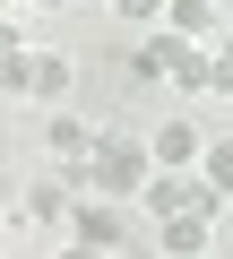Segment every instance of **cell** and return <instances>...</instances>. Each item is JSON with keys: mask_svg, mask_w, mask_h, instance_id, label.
<instances>
[{"mask_svg": "<svg viewBox=\"0 0 233 259\" xmlns=\"http://www.w3.org/2000/svg\"><path fill=\"white\" fill-rule=\"evenodd\" d=\"M164 35H181V44H216V0H164V18H156Z\"/></svg>", "mask_w": 233, "mask_h": 259, "instance_id": "8992f818", "label": "cell"}, {"mask_svg": "<svg viewBox=\"0 0 233 259\" xmlns=\"http://www.w3.org/2000/svg\"><path fill=\"white\" fill-rule=\"evenodd\" d=\"M35 9H69V0H35Z\"/></svg>", "mask_w": 233, "mask_h": 259, "instance_id": "5bb4252c", "label": "cell"}, {"mask_svg": "<svg viewBox=\"0 0 233 259\" xmlns=\"http://www.w3.org/2000/svg\"><path fill=\"white\" fill-rule=\"evenodd\" d=\"M199 182H207V190H216V199H224V190H233V130H216V139H207V147H199Z\"/></svg>", "mask_w": 233, "mask_h": 259, "instance_id": "9c48e42d", "label": "cell"}, {"mask_svg": "<svg viewBox=\"0 0 233 259\" xmlns=\"http://www.w3.org/2000/svg\"><path fill=\"white\" fill-rule=\"evenodd\" d=\"M69 216V190L43 173V182H26V199H18V225H61Z\"/></svg>", "mask_w": 233, "mask_h": 259, "instance_id": "ba28073f", "label": "cell"}, {"mask_svg": "<svg viewBox=\"0 0 233 259\" xmlns=\"http://www.w3.org/2000/svg\"><path fill=\"white\" fill-rule=\"evenodd\" d=\"M9 52H26V26H18L9 9H0V61H9Z\"/></svg>", "mask_w": 233, "mask_h": 259, "instance_id": "7c38bea8", "label": "cell"}, {"mask_svg": "<svg viewBox=\"0 0 233 259\" xmlns=\"http://www.w3.org/2000/svg\"><path fill=\"white\" fill-rule=\"evenodd\" d=\"M164 78H173L181 95H207V44H173V61H164Z\"/></svg>", "mask_w": 233, "mask_h": 259, "instance_id": "30bf717a", "label": "cell"}, {"mask_svg": "<svg viewBox=\"0 0 233 259\" xmlns=\"http://www.w3.org/2000/svg\"><path fill=\"white\" fill-rule=\"evenodd\" d=\"M0 250H9V216H0Z\"/></svg>", "mask_w": 233, "mask_h": 259, "instance_id": "9a60e30c", "label": "cell"}, {"mask_svg": "<svg viewBox=\"0 0 233 259\" xmlns=\"http://www.w3.org/2000/svg\"><path fill=\"white\" fill-rule=\"evenodd\" d=\"M112 9H121L130 26H156V18H164V0H112Z\"/></svg>", "mask_w": 233, "mask_h": 259, "instance_id": "8fae6325", "label": "cell"}, {"mask_svg": "<svg viewBox=\"0 0 233 259\" xmlns=\"http://www.w3.org/2000/svg\"><path fill=\"white\" fill-rule=\"evenodd\" d=\"M61 259H104V250H86V242H61Z\"/></svg>", "mask_w": 233, "mask_h": 259, "instance_id": "4fadbf2b", "label": "cell"}, {"mask_svg": "<svg viewBox=\"0 0 233 259\" xmlns=\"http://www.w3.org/2000/svg\"><path fill=\"white\" fill-rule=\"evenodd\" d=\"M43 147H52V164H78V156L95 147V121H78V112H52V121H43Z\"/></svg>", "mask_w": 233, "mask_h": 259, "instance_id": "52a82bcc", "label": "cell"}, {"mask_svg": "<svg viewBox=\"0 0 233 259\" xmlns=\"http://www.w3.org/2000/svg\"><path fill=\"white\" fill-rule=\"evenodd\" d=\"M199 147H207L199 121H164L156 139H147V164H199Z\"/></svg>", "mask_w": 233, "mask_h": 259, "instance_id": "5b68a950", "label": "cell"}, {"mask_svg": "<svg viewBox=\"0 0 233 259\" xmlns=\"http://www.w3.org/2000/svg\"><path fill=\"white\" fill-rule=\"evenodd\" d=\"M69 78H78V61H69V52H52V44H26V52H18V95L61 104V95H69Z\"/></svg>", "mask_w": 233, "mask_h": 259, "instance_id": "3957f363", "label": "cell"}, {"mask_svg": "<svg viewBox=\"0 0 233 259\" xmlns=\"http://www.w3.org/2000/svg\"><path fill=\"white\" fill-rule=\"evenodd\" d=\"M216 242V216H156V250L164 259H207Z\"/></svg>", "mask_w": 233, "mask_h": 259, "instance_id": "277c9868", "label": "cell"}, {"mask_svg": "<svg viewBox=\"0 0 233 259\" xmlns=\"http://www.w3.org/2000/svg\"><path fill=\"white\" fill-rule=\"evenodd\" d=\"M138 207L147 216H224V199L199 182V164H156L147 190H138Z\"/></svg>", "mask_w": 233, "mask_h": 259, "instance_id": "6da1fadb", "label": "cell"}, {"mask_svg": "<svg viewBox=\"0 0 233 259\" xmlns=\"http://www.w3.org/2000/svg\"><path fill=\"white\" fill-rule=\"evenodd\" d=\"M61 233L112 259V250H130V207H121V199H69V216H61Z\"/></svg>", "mask_w": 233, "mask_h": 259, "instance_id": "7a4b0ae2", "label": "cell"}, {"mask_svg": "<svg viewBox=\"0 0 233 259\" xmlns=\"http://www.w3.org/2000/svg\"><path fill=\"white\" fill-rule=\"evenodd\" d=\"M0 9H9V0H0Z\"/></svg>", "mask_w": 233, "mask_h": 259, "instance_id": "2e32d148", "label": "cell"}]
</instances>
